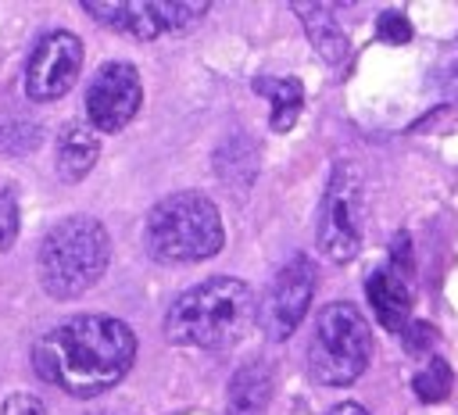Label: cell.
<instances>
[{
  "instance_id": "23",
  "label": "cell",
  "mask_w": 458,
  "mask_h": 415,
  "mask_svg": "<svg viewBox=\"0 0 458 415\" xmlns=\"http://www.w3.org/2000/svg\"><path fill=\"white\" fill-rule=\"evenodd\" d=\"M408 265H411V261H408V233H401V236L394 240V265H390V268L404 275V272H408Z\"/></svg>"
},
{
  "instance_id": "10",
  "label": "cell",
  "mask_w": 458,
  "mask_h": 415,
  "mask_svg": "<svg viewBox=\"0 0 458 415\" xmlns=\"http://www.w3.org/2000/svg\"><path fill=\"white\" fill-rule=\"evenodd\" d=\"M143 104V82L140 72L125 61H107L97 68V75L86 86V118L100 132L125 129Z\"/></svg>"
},
{
  "instance_id": "8",
  "label": "cell",
  "mask_w": 458,
  "mask_h": 415,
  "mask_svg": "<svg viewBox=\"0 0 458 415\" xmlns=\"http://www.w3.org/2000/svg\"><path fill=\"white\" fill-rule=\"evenodd\" d=\"M82 68V39L64 29H50L36 39V47L25 57V93L36 104H50L68 93Z\"/></svg>"
},
{
  "instance_id": "12",
  "label": "cell",
  "mask_w": 458,
  "mask_h": 415,
  "mask_svg": "<svg viewBox=\"0 0 458 415\" xmlns=\"http://www.w3.org/2000/svg\"><path fill=\"white\" fill-rule=\"evenodd\" d=\"M365 293H369V304H372V311H376V318H379L383 329L401 333L411 322V293H408V283L390 265L386 268H376L369 275Z\"/></svg>"
},
{
  "instance_id": "5",
  "label": "cell",
  "mask_w": 458,
  "mask_h": 415,
  "mask_svg": "<svg viewBox=\"0 0 458 415\" xmlns=\"http://www.w3.org/2000/svg\"><path fill=\"white\" fill-rule=\"evenodd\" d=\"M369 358H372V329L365 315L347 301L326 304L315 315V333L308 343L311 379L326 386H347L369 368Z\"/></svg>"
},
{
  "instance_id": "22",
  "label": "cell",
  "mask_w": 458,
  "mask_h": 415,
  "mask_svg": "<svg viewBox=\"0 0 458 415\" xmlns=\"http://www.w3.org/2000/svg\"><path fill=\"white\" fill-rule=\"evenodd\" d=\"M4 415H47L43 401L32 397V394H11L4 401Z\"/></svg>"
},
{
  "instance_id": "25",
  "label": "cell",
  "mask_w": 458,
  "mask_h": 415,
  "mask_svg": "<svg viewBox=\"0 0 458 415\" xmlns=\"http://www.w3.org/2000/svg\"><path fill=\"white\" fill-rule=\"evenodd\" d=\"M451 89L458 93V64H454V75H451Z\"/></svg>"
},
{
  "instance_id": "18",
  "label": "cell",
  "mask_w": 458,
  "mask_h": 415,
  "mask_svg": "<svg viewBox=\"0 0 458 415\" xmlns=\"http://www.w3.org/2000/svg\"><path fill=\"white\" fill-rule=\"evenodd\" d=\"M39 143V125L36 122H25V118H4L0 122V147L11 150V154H25V150H36Z\"/></svg>"
},
{
  "instance_id": "11",
  "label": "cell",
  "mask_w": 458,
  "mask_h": 415,
  "mask_svg": "<svg viewBox=\"0 0 458 415\" xmlns=\"http://www.w3.org/2000/svg\"><path fill=\"white\" fill-rule=\"evenodd\" d=\"M100 157V136L89 122H64L57 132V150H54V165L57 175L64 182H79L89 175V168Z\"/></svg>"
},
{
  "instance_id": "7",
  "label": "cell",
  "mask_w": 458,
  "mask_h": 415,
  "mask_svg": "<svg viewBox=\"0 0 458 415\" xmlns=\"http://www.w3.org/2000/svg\"><path fill=\"white\" fill-rule=\"evenodd\" d=\"M82 11L111 32H125L132 39H154L161 32H186L193 21L208 14L200 0H82Z\"/></svg>"
},
{
  "instance_id": "9",
  "label": "cell",
  "mask_w": 458,
  "mask_h": 415,
  "mask_svg": "<svg viewBox=\"0 0 458 415\" xmlns=\"http://www.w3.org/2000/svg\"><path fill=\"white\" fill-rule=\"evenodd\" d=\"M315 283H318V272H315V261L308 254H293L272 275V283H268V290L261 297V308H258L261 329L272 340H286L301 326V318L308 315Z\"/></svg>"
},
{
  "instance_id": "24",
  "label": "cell",
  "mask_w": 458,
  "mask_h": 415,
  "mask_svg": "<svg viewBox=\"0 0 458 415\" xmlns=\"http://www.w3.org/2000/svg\"><path fill=\"white\" fill-rule=\"evenodd\" d=\"M329 415H369L361 404H354V401H344V404H336V408H329Z\"/></svg>"
},
{
  "instance_id": "4",
  "label": "cell",
  "mask_w": 458,
  "mask_h": 415,
  "mask_svg": "<svg viewBox=\"0 0 458 415\" xmlns=\"http://www.w3.org/2000/svg\"><path fill=\"white\" fill-rule=\"evenodd\" d=\"M147 254L161 265H193L204 258H215L225 243L222 215L218 208L193 190L168 193L157 200L143 225Z\"/></svg>"
},
{
  "instance_id": "3",
  "label": "cell",
  "mask_w": 458,
  "mask_h": 415,
  "mask_svg": "<svg viewBox=\"0 0 458 415\" xmlns=\"http://www.w3.org/2000/svg\"><path fill=\"white\" fill-rule=\"evenodd\" d=\"M111 236L93 215L61 218L39 243V283L54 301L82 297L107 272Z\"/></svg>"
},
{
  "instance_id": "20",
  "label": "cell",
  "mask_w": 458,
  "mask_h": 415,
  "mask_svg": "<svg viewBox=\"0 0 458 415\" xmlns=\"http://www.w3.org/2000/svg\"><path fill=\"white\" fill-rule=\"evenodd\" d=\"M376 36H379L383 43H408V39H411V25H408L404 14L383 11V14L376 18Z\"/></svg>"
},
{
  "instance_id": "15",
  "label": "cell",
  "mask_w": 458,
  "mask_h": 415,
  "mask_svg": "<svg viewBox=\"0 0 458 415\" xmlns=\"http://www.w3.org/2000/svg\"><path fill=\"white\" fill-rule=\"evenodd\" d=\"M254 93L268 97L272 100V132H286L293 129L297 114H301V104H304V86L301 79H272V75H258L254 79Z\"/></svg>"
},
{
  "instance_id": "17",
  "label": "cell",
  "mask_w": 458,
  "mask_h": 415,
  "mask_svg": "<svg viewBox=\"0 0 458 415\" xmlns=\"http://www.w3.org/2000/svg\"><path fill=\"white\" fill-rule=\"evenodd\" d=\"M411 390H415V397H419V401H426V404L444 401V397L451 394V365H447L444 358H433L422 372H415Z\"/></svg>"
},
{
  "instance_id": "6",
  "label": "cell",
  "mask_w": 458,
  "mask_h": 415,
  "mask_svg": "<svg viewBox=\"0 0 458 415\" xmlns=\"http://www.w3.org/2000/svg\"><path fill=\"white\" fill-rule=\"evenodd\" d=\"M318 250L347 265L361 247V172L347 161H340L326 182L322 204H318Z\"/></svg>"
},
{
  "instance_id": "1",
  "label": "cell",
  "mask_w": 458,
  "mask_h": 415,
  "mask_svg": "<svg viewBox=\"0 0 458 415\" xmlns=\"http://www.w3.org/2000/svg\"><path fill=\"white\" fill-rule=\"evenodd\" d=\"M136 361V336L114 315H72L39 336L32 347V368L43 383L61 386L72 397H97L122 383Z\"/></svg>"
},
{
  "instance_id": "14",
  "label": "cell",
  "mask_w": 458,
  "mask_h": 415,
  "mask_svg": "<svg viewBox=\"0 0 458 415\" xmlns=\"http://www.w3.org/2000/svg\"><path fill=\"white\" fill-rule=\"evenodd\" d=\"M293 11H297V18L304 21L308 39H311V47L322 54V61H326V64H344L347 54H351V43H347L344 29L336 25L333 11L322 7V4H304V0H297Z\"/></svg>"
},
{
  "instance_id": "2",
  "label": "cell",
  "mask_w": 458,
  "mask_h": 415,
  "mask_svg": "<svg viewBox=\"0 0 458 415\" xmlns=\"http://www.w3.org/2000/svg\"><path fill=\"white\" fill-rule=\"evenodd\" d=\"M254 318H258L254 290L243 279L211 275L172 301L165 315V336L179 347L218 351L243 340Z\"/></svg>"
},
{
  "instance_id": "19",
  "label": "cell",
  "mask_w": 458,
  "mask_h": 415,
  "mask_svg": "<svg viewBox=\"0 0 458 415\" xmlns=\"http://www.w3.org/2000/svg\"><path fill=\"white\" fill-rule=\"evenodd\" d=\"M18 236V197L7 182H0V250H7Z\"/></svg>"
},
{
  "instance_id": "21",
  "label": "cell",
  "mask_w": 458,
  "mask_h": 415,
  "mask_svg": "<svg viewBox=\"0 0 458 415\" xmlns=\"http://www.w3.org/2000/svg\"><path fill=\"white\" fill-rule=\"evenodd\" d=\"M401 336H404V351L408 354H422V351H429L433 343H437V329L429 326V322H408L404 329H401Z\"/></svg>"
},
{
  "instance_id": "16",
  "label": "cell",
  "mask_w": 458,
  "mask_h": 415,
  "mask_svg": "<svg viewBox=\"0 0 458 415\" xmlns=\"http://www.w3.org/2000/svg\"><path fill=\"white\" fill-rule=\"evenodd\" d=\"M215 172L225 186H236V190H247L258 175V150L247 136H233L218 147L215 154Z\"/></svg>"
},
{
  "instance_id": "13",
  "label": "cell",
  "mask_w": 458,
  "mask_h": 415,
  "mask_svg": "<svg viewBox=\"0 0 458 415\" xmlns=\"http://www.w3.org/2000/svg\"><path fill=\"white\" fill-rule=\"evenodd\" d=\"M272 397V368L261 358L243 361L229 379L225 415H261Z\"/></svg>"
}]
</instances>
